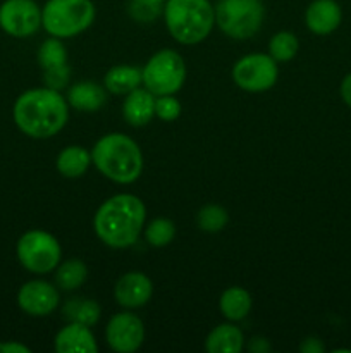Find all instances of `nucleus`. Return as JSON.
<instances>
[{
    "mask_svg": "<svg viewBox=\"0 0 351 353\" xmlns=\"http://www.w3.org/2000/svg\"><path fill=\"white\" fill-rule=\"evenodd\" d=\"M341 97H343L344 103L351 107V72L341 83Z\"/></svg>",
    "mask_w": 351,
    "mask_h": 353,
    "instance_id": "nucleus-34",
    "label": "nucleus"
},
{
    "mask_svg": "<svg viewBox=\"0 0 351 353\" xmlns=\"http://www.w3.org/2000/svg\"><path fill=\"white\" fill-rule=\"evenodd\" d=\"M55 165H57V171L61 172L64 178H81L83 174H86L89 165H92V152L86 150L85 147H79V145L65 147L64 150H61V154L57 155Z\"/></svg>",
    "mask_w": 351,
    "mask_h": 353,
    "instance_id": "nucleus-20",
    "label": "nucleus"
},
{
    "mask_svg": "<svg viewBox=\"0 0 351 353\" xmlns=\"http://www.w3.org/2000/svg\"><path fill=\"white\" fill-rule=\"evenodd\" d=\"M145 238L155 248H164L176 238V224L167 217H157L143 228Z\"/></svg>",
    "mask_w": 351,
    "mask_h": 353,
    "instance_id": "nucleus-25",
    "label": "nucleus"
},
{
    "mask_svg": "<svg viewBox=\"0 0 351 353\" xmlns=\"http://www.w3.org/2000/svg\"><path fill=\"white\" fill-rule=\"evenodd\" d=\"M248 350L251 353H267L270 350V343L264 336H255L248 343Z\"/></svg>",
    "mask_w": 351,
    "mask_h": 353,
    "instance_id": "nucleus-32",
    "label": "nucleus"
},
{
    "mask_svg": "<svg viewBox=\"0 0 351 353\" xmlns=\"http://www.w3.org/2000/svg\"><path fill=\"white\" fill-rule=\"evenodd\" d=\"M153 295V285L147 274L138 271L120 276L114 288V299L124 309H138L150 302Z\"/></svg>",
    "mask_w": 351,
    "mask_h": 353,
    "instance_id": "nucleus-13",
    "label": "nucleus"
},
{
    "mask_svg": "<svg viewBox=\"0 0 351 353\" xmlns=\"http://www.w3.org/2000/svg\"><path fill=\"white\" fill-rule=\"evenodd\" d=\"M181 102L174 95H162L155 99V116L165 123H172L181 116Z\"/></svg>",
    "mask_w": 351,
    "mask_h": 353,
    "instance_id": "nucleus-28",
    "label": "nucleus"
},
{
    "mask_svg": "<svg viewBox=\"0 0 351 353\" xmlns=\"http://www.w3.org/2000/svg\"><path fill=\"white\" fill-rule=\"evenodd\" d=\"M164 21L178 43H202L215 26V9L210 0H167Z\"/></svg>",
    "mask_w": 351,
    "mask_h": 353,
    "instance_id": "nucleus-4",
    "label": "nucleus"
},
{
    "mask_svg": "<svg viewBox=\"0 0 351 353\" xmlns=\"http://www.w3.org/2000/svg\"><path fill=\"white\" fill-rule=\"evenodd\" d=\"M227 223H229V214L217 203H209L196 214V224L205 233H219L227 226Z\"/></svg>",
    "mask_w": 351,
    "mask_h": 353,
    "instance_id": "nucleus-26",
    "label": "nucleus"
},
{
    "mask_svg": "<svg viewBox=\"0 0 351 353\" xmlns=\"http://www.w3.org/2000/svg\"><path fill=\"white\" fill-rule=\"evenodd\" d=\"M61 296H58L57 288L47 281H34L24 283L17 293V305L24 314L33 317L50 316L58 307Z\"/></svg>",
    "mask_w": 351,
    "mask_h": 353,
    "instance_id": "nucleus-12",
    "label": "nucleus"
},
{
    "mask_svg": "<svg viewBox=\"0 0 351 353\" xmlns=\"http://www.w3.org/2000/svg\"><path fill=\"white\" fill-rule=\"evenodd\" d=\"M38 64L41 65L43 71L67 64V50H65L61 38L50 37L40 45V48H38Z\"/></svg>",
    "mask_w": 351,
    "mask_h": 353,
    "instance_id": "nucleus-27",
    "label": "nucleus"
},
{
    "mask_svg": "<svg viewBox=\"0 0 351 353\" xmlns=\"http://www.w3.org/2000/svg\"><path fill=\"white\" fill-rule=\"evenodd\" d=\"M143 2L150 3V6H155V7H160V9H164V3L167 2V0H143Z\"/></svg>",
    "mask_w": 351,
    "mask_h": 353,
    "instance_id": "nucleus-35",
    "label": "nucleus"
},
{
    "mask_svg": "<svg viewBox=\"0 0 351 353\" xmlns=\"http://www.w3.org/2000/svg\"><path fill=\"white\" fill-rule=\"evenodd\" d=\"M107 345L117 353H133L143 345L145 326L138 316L119 312L110 317L105 327Z\"/></svg>",
    "mask_w": 351,
    "mask_h": 353,
    "instance_id": "nucleus-11",
    "label": "nucleus"
},
{
    "mask_svg": "<svg viewBox=\"0 0 351 353\" xmlns=\"http://www.w3.org/2000/svg\"><path fill=\"white\" fill-rule=\"evenodd\" d=\"M147 209L141 199L131 193H119L107 199L93 216V230L107 247L124 250L133 247L143 233Z\"/></svg>",
    "mask_w": 351,
    "mask_h": 353,
    "instance_id": "nucleus-2",
    "label": "nucleus"
},
{
    "mask_svg": "<svg viewBox=\"0 0 351 353\" xmlns=\"http://www.w3.org/2000/svg\"><path fill=\"white\" fill-rule=\"evenodd\" d=\"M299 350H301L303 353H322L323 345L319 338L310 336V338H306V340H303V343L299 345Z\"/></svg>",
    "mask_w": 351,
    "mask_h": 353,
    "instance_id": "nucleus-31",
    "label": "nucleus"
},
{
    "mask_svg": "<svg viewBox=\"0 0 351 353\" xmlns=\"http://www.w3.org/2000/svg\"><path fill=\"white\" fill-rule=\"evenodd\" d=\"M102 316L98 303L86 296H74L62 305V317L69 323H78L83 326H95Z\"/></svg>",
    "mask_w": 351,
    "mask_h": 353,
    "instance_id": "nucleus-22",
    "label": "nucleus"
},
{
    "mask_svg": "<svg viewBox=\"0 0 351 353\" xmlns=\"http://www.w3.org/2000/svg\"><path fill=\"white\" fill-rule=\"evenodd\" d=\"M96 16L92 0H47L41 9V26L50 37H78L88 30Z\"/></svg>",
    "mask_w": 351,
    "mask_h": 353,
    "instance_id": "nucleus-5",
    "label": "nucleus"
},
{
    "mask_svg": "<svg viewBox=\"0 0 351 353\" xmlns=\"http://www.w3.org/2000/svg\"><path fill=\"white\" fill-rule=\"evenodd\" d=\"M92 164L110 181L131 185L143 171V154L136 141L127 134L109 133L93 147Z\"/></svg>",
    "mask_w": 351,
    "mask_h": 353,
    "instance_id": "nucleus-3",
    "label": "nucleus"
},
{
    "mask_svg": "<svg viewBox=\"0 0 351 353\" xmlns=\"http://www.w3.org/2000/svg\"><path fill=\"white\" fill-rule=\"evenodd\" d=\"M162 12H164V9L150 6V3L143 2V0H131L129 3L131 17L140 21V23H151V21L157 19Z\"/></svg>",
    "mask_w": 351,
    "mask_h": 353,
    "instance_id": "nucleus-30",
    "label": "nucleus"
},
{
    "mask_svg": "<svg viewBox=\"0 0 351 353\" xmlns=\"http://www.w3.org/2000/svg\"><path fill=\"white\" fill-rule=\"evenodd\" d=\"M54 347L57 353H96L95 336L92 333V327L83 326L78 323H69L55 334Z\"/></svg>",
    "mask_w": 351,
    "mask_h": 353,
    "instance_id": "nucleus-14",
    "label": "nucleus"
},
{
    "mask_svg": "<svg viewBox=\"0 0 351 353\" xmlns=\"http://www.w3.org/2000/svg\"><path fill=\"white\" fill-rule=\"evenodd\" d=\"M243 347V331L231 323L213 327L205 341V348L209 353H240Z\"/></svg>",
    "mask_w": 351,
    "mask_h": 353,
    "instance_id": "nucleus-18",
    "label": "nucleus"
},
{
    "mask_svg": "<svg viewBox=\"0 0 351 353\" xmlns=\"http://www.w3.org/2000/svg\"><path fill=\"white\" fill-rule=\"evenodd\" d=\"M155 99L157 97L147 88H136L127 93L123 103L124 121L134 128L150 123L155 116Z\"/></svg>",
    "mask_w": 351,
    "mask_h": 353,
    "instance_id": "nucleus-16",
    "label": "nucleus"
},
{
    "mask_svg": "<svg viewBox=\"0 0 351 353\" xmlns=\"http://www.w3.org/2000/svg\"><path fill=\"white\" fill-rule=\"evenodd\" d=\"M251 295L241 286H231L220 295L219 309L231 323L243 321L251 310Z\"/></svg>",
    "mask_w": 351,
    "mask_h": 353,
    "instance_id": "nucleus-21",
    "label": "nucleus"
},
{
    "mask_svg": "<svg viewBox=\"0 0 351 353\" xmlns=\"http://www.w3.org/2000/svg\"><path fill=\"white\" fill-rule=\"evenodd\" d=\"M17 259L26 271L48 274L61 264L62 248L54 234L43 230L26 231L17 241Z\"/></svg>",
    "mask_w": 351,
    "mask_h": 353,
    "instance_id": "nucleus-8",
    "label": "nucleus"
},
{
    "mask_svg": "<svg viewBox=\"0 0 351 353\" xmlns=\"http://www.w3.org/2000/svg\"><path fill=\"white\" fill-rule=\"evenodd\" d=\"M16 126L26 137L45 140L64 130L69 119L67 99L57 90L45 88L26 90L17 97L12 109Z\"/></svg>",
    "mask_w": 351,
    "mask_h": 353,
    "instance_id": "nucleus-1",
    "label": "nucleus"
},
{
    "mask_svg": "<svg viewBox=\"0 0 351 353\" xmlns=\"http://www.w3.org/2000/svg\"><path fill=\"white\" fill-rule=\"evenodd\" d=\"M0 28L10 37H31L41 28V9L34 0H6L0 6Z\"/></svg>",
    "mask_w": 351,
    "mask_h": 353,
    "instance_id": "nucleus-10",
    "label": "nucleus"
},
{
    "mask_svg": "<svg viewBox=\"0 0 351 353\" xmlns=\"http://www.w3.org/2000/svg\"><path fill=\"white\" fill-rule=\"evenodd\" d=\"M88 278V268L79 259H67L55 269V283L64 292H74L81 288Z\"/></svg>",
    "mask_w": 351,
    "mask_h": 353,
    "instance_id": "nucleus-23",
    "label": "nucleus"
},
{
    "mask_svg": "<svg viewBox=\"0 0 351 353\" xmlns=\"http://www.w3.org/2000/svg\"><path fill=\"white\" fill-rule=\"evenodd\" d=\"M103 83L107 92L112 95H127L143 85V74L141 69L134 65H114L107 71Z\"/></svg>",
    "mask_w": 351,
    "mask_h": 353,
    "instance_id": "nucleus-19",
    "label": "nucleus"
},
{
    "mask_svg": "<svg viewBox=\"0 0 351 353\" xmlns=\"http://www.w3.org/2000/svg\"><path fill=\"white\" fill-rule=\"evenodd\" d=\"M299 50V41L291 31H279L268 41V54L275 62H289L296 57Z\"/></svg>",
    "mask_w": 351,
    "mask_h": 353,
    "instance_id": "nucleus-24",
    "label": "nucleus"
},
{
    "mask_svg": "<svg viewBox=\"0 0 351 353\" xmlns=\"http://www.w3.org/2000/svg\"><path fill=\"white\" fill-rule=\"evenodd\" d=\"M69 78H71V69H69L67 64H62L57 65V68H52V69H45L43 71V81L45 86L52 90H64L67 86Z\"/></svg>",
    "mask_w": 351,
    "mask_h": 353,
    "instance_id": "nucleus-29",
    "label": "nucleus"
},
{
    "mask_svg": "<svg viewBox=\"0 0 351 353\" xmlns=\"http://www.w3.org/2000/svg\"><path fill=\"white\" fill-rule=\"evenodd\" d=\"M143 85L155 97L176 95L186 81L184 59L171 48L158 50L141 69Z\"/></svg>",
    "mask_w": 351,
    "mask_h": 353,
    "instance_id": "nucleus-7",
    "label": "nucleus"
},
{
    "mask_svg": "<svg viewBox=\"0 0 351 353\" xmlns=\"http://www.w3.org/2000/svg\"><path fill=\"white\" fill-rule=\"evenodd\" d=\"M215 24L224 34L234 40H248L262 28L265 7L262 0H219Z\"/></svg>",
    "mask_w": 351,
    "mask_h": 353,
    "instance_id": "nucleus-6",
    "label": "nucleus"
},
{
    "mask_svg": "<svg viewBox=\"0 0 351 353\" xmlns=\"http://www.w3.org/2000/svg\"><path fill=\"white\" fill-rule=\"evenodd\" d=\"M233 79L248 93L267 92L279 79L277 62L270 54L244 55L233 65Z\"/></svg>",
    "mask_w": 351,
    "mask_h": 353,
    "instance_id": "nucleus-9",
    "label": "nucleus"
},
{
    "mask_svg": "<svg viewBox=\"0 0 351 353\" xmlns=\"http://www.w3.org/2000/svg\"><path fill=\"white\" fill-rule=\"evenodd\" d=\"M31 350L24 345L10 341V343H0V353H30Z\"/></svg>",
    "mask_w": 351,
    "mask_h": 353,
    "instance_id": "nucleus-33",
    "label": "nucleus"
},
{
    "mask_svg": "<svg viewBox=\"0 0 351 353\" xmlns=\"http://www.w3.org/2000/svg\"><path fill=\"white\" fill-rule=\"evenodd\" d=\"M343 12L336 0H313L305 14L308 30L315 34H329L341 24Z\"/></svg>",
    "mask_w": 351,
    "mask_h": 353,
    "instance_id": "nucleus-15",
    "label": "nucleus"
},
{
    "mask_svg": "<svg viewBox=\"0 0 351 353\" xmlns=\"http://www.w3.org/2000/svg\"><path fill=\"white\" fill-rule=\"evenodd\" d=\"M107 102V88L92 81L76 83L67 92L69 107L83 112H96Z\"/></svg>",
    "mask_w": 351,
    "mask_h": 353,
    "instance_id": "nucleus-17",
    "label": "nucleus"
}]
</instances>
